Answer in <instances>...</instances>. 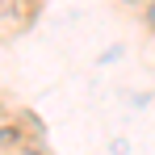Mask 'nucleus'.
<instances>
[{"label": "nucleus", "instance_id": "1", "mask_svg": "<svg viewBox=\"0 0 155 155\" xmlns=\"http://www.w3.org/2000/svg\"><path fill=\"white\" fill-rule=\"evenodd\" d=\"M147 25L155 29V0H147Z\"/></svg>", "mask_w": 155, "mask_h": 155}]
</instances>
